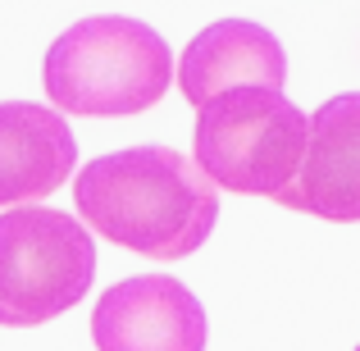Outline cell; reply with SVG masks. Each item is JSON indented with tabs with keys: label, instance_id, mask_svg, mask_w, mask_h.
I'll return each mask as SVG.
<instances>
[{
	"label": "cell",
	"instance_id": "1",
	"mask_svg": "<svg viewBox=\"0 0 360 351\" xmlns=\"http://www.w3.org/2000/svg\"><path fill=\"white\" fill-rule=\"evenodd\" d=\"M78 219L150 260H183L219 219V187L174 146H128L96 155L73 183Z\"/></svg>",
	"mask_w": 360,
	"mask_h": 351
},
{
	"label": "cell",
	"instance_id": "2",
	"mask_svg": "<svg viewBox=\"0 0 360 351\" xmlns=\"http://www.w3.org/2000/svg\"><path fill=\"white\" fill-rule=\"evenodd\" d=\"M169 42L150 23L123 14L78 18L46 51V96L64 115H141L169 91Z\"/></svg>",
	"mask_w": 360,
	"mask_h": 351
},
{
	"label": "cell",
	"instance_id": "3",
	"mask_svg": "<svg viewBox=\"0 0 360 351\" xmlns=\"http://www.w3.org/2000/svg\"><path fill=\"white\" fill-rule=\"evenodd\" d=\"M310 119L274 87H233L196 110L192 160L214 187L278 201L301 174Z\"/></svg>",
	"mask_w": 360,
	"mask_h": 351
},
{
	"label": "cell",
	"instance_id": "4",
	"mask_svg": "<svg viewBox=\"0 0 360 351\" xmlns=\"http://www.w3.org/2000/svg\"><path fill=\"white\" fill-rule=\"evenodd\" d=\"M96 242L82 219L51 205L0 215V324L37 328L60 319L91 292Z\"/></svg>",
	"mask_w": 360,
	"mask_h": 351
},
{
	"label": "cell",
	"instance_id": "5",
	"mask_svg": "<svg viewBox=\"0 0 360 351\" xmlns=\"http://www.w3.org/2000/svg\"><path fill=\"white\" fill-rule=\"evenodd\" d=\"M96 351H205V306L169 274L123 279L91 310Z\"/></svg>",
	"mask_w": 360,
	"mask_h": 351
},
{
	"label": "cell",
	"instance_id": "6",
	"mask_svg": "<svg viewBox=\"0 0 360 351\" xmlns=\"http://www.w3.org/2000/svg\"><path fill=\"white\" fill-rule=\"evenodd\" d=\"M278 205L328 224H360V91H342L310 115L306 160Z\"/></svg>",
	"mask_w": 360,
	"mask_h": 351
},
{
	"label": "cell",
	"instance_id": "7",
	"mask_svg": "<svg viewBox=\"0 0 360 351\" xmlns=\"http://www.w3.org/2000/svg\"><path fill=\"white\" fill-rule=\"evenodd\" d=\"M288 82V55L269 27L251 18H219L187 42L178 60V87L196 110L233 87H274Z\"/></svg>",
	"mask_w": 360,
	"mask_h": 351
},
{
	"label": "cell",
	"instance_id": "8",
	"mask_svg": "<svg viewBox=\"0 0 360 351\" xmlns=\"http://www.w3.org/2000/svg\"><path fill=\"white\" fill-rule=\"evenodd\" d=\"M78 165V141L60 110L32 101L0 106V205H23L60 192Z\"/></svg>",
	"mask_w": 360,
	"mask_h": 351
},
{
	"label": "cell",
	"instance_id": "9",
	"mask_svg": "<svg viewBox=\"0 0 360 351\" xmlns=\"http://www.w3.org/2000/svg\"><path fill=\"white\" fill-rule=\"evenodd\" d=\"M356 351H360V347H356Z\"/></svg>",
	"mask_w": 360,
	"mask_h": 351
}]
</instances>
